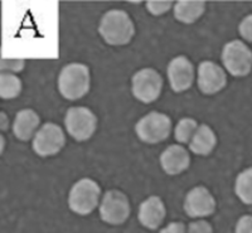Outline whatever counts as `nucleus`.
I'll return each instance as SVG.
<instances>
[{"label": "nucleus", "instance_id": "obj_25", "mask_svg": "<svg viewBox=\"0 0 252 233\" xmlns=\"http://www.w3.org/2000/svg\"><path fill=\"white\" fill-rule=\"evenodd\" d=\"M235 233H252V216H242L236 223Z\"/></svg>", "mask_w": 252, "mask_h": 233}, {"label": "nucleus", "instance_id": "obj_9", "mask_svg": "<svg viewBox=\"0 0 252 233\" xmlns=\"http://www.w3.org/2000/svg\"><path fill=\"white\" fill-rule=\"evenodd\" d=\"M66 145V136L62 127L53 122L42 125L32 141L34 153L39 156L56 155Z\"/></svg>", "mask_w": 252, "mask_h": 233}, {"label": "nucleus", "instance_id": "obj_15", "mask_svg": "<svg viewBox=\"0 0 252 233\" xmlns=\"http://www.w3.org/2000/svg\"><path fill=\"white\" fill-rule=\"evenodd\" d=\"M40 118L34 110L23 109L15 115L13 122V134L22 141H28L34 138L39 129Z\"/></svg>", "mask_w": 252, "mask_h": 233}, {"label": "nucleus", "instance_id": "obj_13", "mask_svg": "<svg viewBox=\"0 0 252 233\" xmlns=\"http://www.w3.org/2000/svg\"><path fill=\"white\" fill-rule=\"evenodd\" d=\"M190 156L188 150L179 144L169 145L160 155V165L169 175H177L188 169Z\"/></svg>", "mask_w": 252, "mask_h": 233}, {"label": "nucleus", "instance_id": "obj_10", "mask_svg": "<svg viewBox=\"0 0 252 233\" xmlns=\"http://www.w3.org/2000/svg\"><path fill=\"white\" fill-rule=\"evenodd\" d=\"M183 207L190 218H204L215 213V197L206 187H194L187 193Z\"/></svg>", "mask_w": 252, "mask_h": 233}, {"label": "nucleus", "instance_id": "obj_21", "mask_svg": "<svg viewBox=\"0 0 252 233\" xmlns=\"http://www.w3.org/2000/svg\"><path fill=\"white\" fill-rule=\"evenodd\" d=\"M175 3L170 0H148L145 3L148 12L152 13L153 15H161L164 13L169 12L170 9L174 6Z\"/></svg>", "mask_w": 252, "mask_h": 233}, {"label": "nucleus", "instance_id": "obj_5", "mask_svg": "<svg viewBox=\"0 0 252 233\" xmlns=\"http://www.w3.org/2000/svg\"><path fill=\"white\" fill-rule=\"evenodd\" d=\"M172 131V120L161 113L146 114L135 125V133L143 143L158 144L165 140Z\"/></svg>", "mask_w": 252, "mask_h": 233}, {"label": "nucleus", "instance_id": "obj_19", "mask_svg": "<svg viewBox=\"0 0 252 233\" xmlns=\"http://www.w3.org/2000/svg\"><path fill=\"white\" fill-rule=\"evenodd\" d=\"M22 92V81L13 73H1L0 76V97L12 100Z\"/></svg>", "mask_w": 252, "mask_h": 233}, {"label": "nucleus", "instance_id": "obj_8", "mask_svg": "<svg viewBox=\"0 0 252 233\" xmlns=\"http://www.w3.org/2000/svg\"><path fill=\"white\" fill-rule=\"evenodd\" d=\"M100 217L105 223L112 226L123 225L130 216L129 199L119 189H110L103 194L98 207Z\"/></svg>", "mask_w": 252, "mask_h": 233}, {"label": "nucleus", "instance_id": "obj_17", "mask_svg": "<svg viewBox=\"0 0 252 233\" xmlns=\"http://www.w3.org/2000/svg\"><path fill=\"white\" fill-rule=\"evenodd\" d=\"M175 19L181 23L192 24L203 15L206 3L203 0H179L173 6Z\"/></svg>", "mask_w": 252, "mask_h": 233}, {"label": "nucleus", "instance_id": "obj_6", "mask_svg": "<svg viewBox=\"0 0 252 233\" xmlns=\"http://www.w3.org/2000/svg\"><path fill=\"white\" fill-rule=\"evenodd\" d=\"M67 133L77 141H86L92 138L97 127V117L89 107H69L64 116Z\"/></svg>", "mask_w": 252, "mask_h": 233}, {"label": "nucleus", "instance_id": "obj_14", "mask_svg": "<svg viewBox=\"0 0 252 233\" xmlns=\"http://www.w3.org/2000/svg\"><path fill=\"white\" fill-rule=\"evenodd\" d=\"M165 214V205H164L161 198L152 196L146 198L139 207L138 219L148 230H157L163 223Z\"/></svg>", "mask_w": 252, "mask_h": 233}, {"label": "nucleus", "instance_id": "obj_24", "mask_svg": "<svg viewBox=\"0 0 252 233\" xmlns=\"http://www.w3.org/2000/svg\"><path fill=\"white\" fill-rule=\"evenodd\" d=\"M187 233H213L212 226L209 225L207 221L199 219V221L192 222L188 226V231Z\"/></svg>", "mask_w": 252, "mask_h": 233}, {"label": "nucleus", "instance_id": "obj_22", "mask_svg": "<svg viewBox=\"0 0 252 233\" xmlns=\"http://www.w3.org/2000/svg\"><path fill=\"white\" fill-rule=\"evenodd\" d=\"M26 66V59L23 58H3L1 59V73H15L20 72Z\"/></svg>", "mask_w": 252, "mask_h": 233}, {"label": "nucleus", "instance_id": "obj_3", "mask_svg": "<svg viewBox=\"0 0 252 233\" xmlns=\"http://www.w3.org/2000/svg\"><path fill=\"white\" fill-rule=\"evenodd\" d=\"M101 188L91 178H82L72 185L68 194V207L80 216L92 213L100 203Z\"/></svg>", "mask_w": 252, "mask_h": 233}, {"label": "nucleus", "instance_id": "obj_16", "mask_svg": "<svg viewBox=\"0 0 252 233\" xmlns=\"http://www.w3.org/2000/svg\"><path fill=\"white\" fill-rule=\"evenodd\" d=\"M217 145V136L208 125L202 124L198 126L192 141L189 143V150L197 155L206 156L213 151Z\"/></svg>", "mask_w": 252, "mask_h": 233}, {"label": "nucleus", "instance_id": "obj_4", "mask_svg": "<svg viewBox=\"0 0 252 233\" xmlns=\"http://www.w3.org/2000/svg\"><path fill=\"white\" fill-rule=\"evenodd\" d=\"M222 63L233 77H245L252 69V51L242 40H231L222 49Z\"/></svg>", "mask_w": 252, "mask_h": 233}, {"label": "nucleus", "instance_id": "obj_23", "mask_svg": "<svg viewBox=\"0 0 252 233\" xmlns=\"http://www.w3.org/2000/svg\"><path fill=\"white\" fill-rule=\"evenodd\" d=\"M238 32L245 40L252 43V14L247 15L241 20L240 26H238Z\"/></svg>", "mask_w": 252, "mask_h": 233}, {"label": "nucleus", "instance_id": "obj_1", "mask_svg": "<svg viewBox=\"0 0 252 233\" xmlns=\"http://www.w3.org/2000/svg\"><path fill=\"white\" fill-rule=\"evenodd\" d=\"M98 33L110 46H125L134 37L135 27L127 13L112 9L101 18Z\"/></svg>", "mask_w": 252, "mask_h": 233}, {"label": "nucleus", "instance_id": "obj_12", "mask_svg": "<svg viewBox=\"0 0 252 233\" xmlns=\"http://www.w3.org/2000/svg\"><path fill=\"white\" fill-rule=\"evenodd\" d=\"M168 80L174 92H184L192 87L194 82V67L186 56L173 58L166 68Z\"/></svg>", "mask_w": 252, "mask_h": 233}, {"label": "nucleus", "instance_id": "obj_26", "mask_svg": "<svg viewBox=\"0 0 252 233\" xmlns=\"http://www.w3.org/2000/svg\"><path fill=\"white\" fill-rule=\"evenodd\" d=\"M159 233H187L186 226L182 222H172Z\"/></svg>", "mask_w": 252, "mask_h": 233}, {"label": "nucleus", "instance_id": "obj_18", "mask_svg": "<svg viewBox=\"0 0 252 233\" xmlns=\"http://www.w3.org/2000/svg\"><path fill=\"white\" fill-rule=\"evenodd\" d=\"M235 193L244 204L252 205V167L242 170L237 175Z\"/></svg>", "mask_w": 252, "mask_h": 233}, {"label": "nucleus", "instance_id": "obj_20", "mask_svg": "<svg viewBox=\"0 0 252 233\" xmlns=\"http://www.w3.org/2000/svg\"><path fill=\"white\" fill-rule=\"evenodd\" d=\"M199 125L197 124V121L192 117H183L178 121L174 129V136L175 140L179 144H188L192 141L193 136H194L195 131L198 130Z\"/></svg>", "mask_w": 252, "mask_h": 233}, {"label": "nucleus", "instance_id": "obj_2", "mask_svg": "<svg viewBox=\"0 0 252 233\" xmlns=\"http://www.w3.org/2000/svg\"><path fill=\"white\" fill-rule=\"evenodd\" d=\"M91 86V76L86 64L69 63L64 66L58 76L60 93L69 101L83 97Z\"/></svg>", "mask_w": 252, "mask_h": 233}, {"label": "nucleus", "instance_id": "obj_7", "mask_svg": "<svg viewBox=\"0 0 252 233\" xmlns=\"http://www.w3.org/2000/svg\"><path fill=\"white\" fill-rule=\"evenodd\" d=\"M163 89V78L154 68H141L132 76L131 91L136 100L152 104L159 98Z\"/></svg>", "mask_w": 252, "mask_h": 233}, {"label": "nucleus", "instance_id": "obj_11", "mask_svg": "<svg viewBox=\"0 0 252 233\" xmlns=\"http://www.w3.org/2000/svg\"><path fill=\"white\" fill-rule=\"evenodd\" d=\"M197 85L204 95H215L227 85L226 72L212 60H204L198 66Z\"/></svg>", "mask_w": 252, "mask_h": 233}]
</instances>
